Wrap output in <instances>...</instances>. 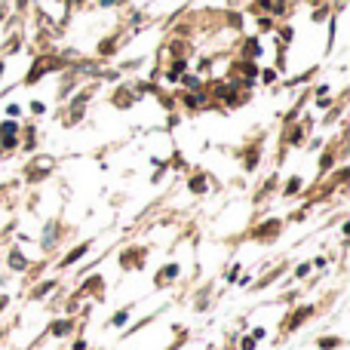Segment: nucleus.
Segmentation results:
<instances>
[{
  "label": "nucleus",
  "mask_w": 350,
  "mask_h": 350,
  "mask_svg": "<svg viewBox=\"0 0 350 350\" xmlns=\"http://www.w3.org/2000/svg\"><path fill=\"white\" fill-rule=\"evenodd\" d=\"M83 252H86V246H80V249H74V252H71V255L65 258V264H71V261H77V258H80Z\"/></svg>",
  "instance_id": "nucleus-1"
}]
</instances>
